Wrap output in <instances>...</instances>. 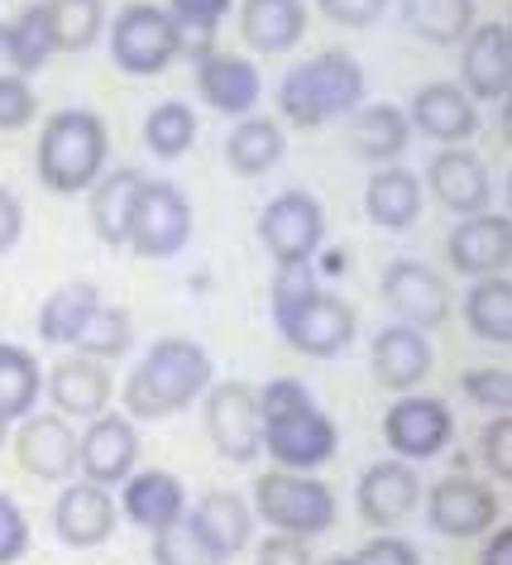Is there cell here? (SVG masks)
I'll list each match as a JSON object with an SVG mask.
<instances>
[{
	"mask_svg": "<svg viewBox=\"0 0 512 565\" xmlns=\"http://www.w3.org/2000/svg\"><path fill=\"white\" fill-rule=\"evenodd\" d=\"M206 388H211L206 350L188 341V335H163L130 370L120 398H125V417L159 422V417H173L182 407H192V398H202Z\"/></svg>",
	"mask_w": 512,
	"mask_h": 565,
	"instance_id": "1",
	"label": "cell"
},
{
	"mask_svg": "<svg viewBox=\"0 0 512 565\" xmlns=\"http://www.w3.org/2000/svg\"><path fill=\"white\" fill-rule=\"evenodd\" d=\"M259 417L264 450L278 460V470H317L335 456V422L311 403L297 379H274L259 388Z\"/></svg>",
	"mask_w": 512,
	"mask_h": 565,
	"instance_id": "2",
	"label": "cell"
},
{
	"mask_svg": "<svg viewBox=\"0 0 512 565\" xmlns=\"http://www.w3.org/2000/svg\"><path fill=\"white\" fill-rule=\"evenodd\" d=\"M106 153L110 135L102 116L58 110V116L44 120V135H39V182L58 196H77L106 173Z\"/></svg>",
	"mask_w": 512,
	"mask_h": 565,
	"instance_id": "3",
	"label": "cell"
},
{
	"mask_svg": "<svg viewBox=\"0 0 512 565\" xmlns=\"http://www.w3.org/2000/svg\"><path fill=\"white\" fill-rule=\"evenodd\" d=\"M360 102H364V67L350 53H317V58L297 63L278 87L282 116L302 125V130L350 116Z\"/></svg>",
	"mask_w": 512,
	"mask_h": 565,
	"instance_id": "4",
	"label": "cell"
},
{
	"mask_svg": "<svg viewBox=\"0 0 512 565\" xmlns=\"http://www.w3.org/2000/svg\"><path fill=\"white\" fill-rule=\"evenodd\" d=\"M254 513L288 536H317L335 527V493L331 484H321L311 475H292V470L259 475L254 479Z\"/></svg>",
	"mask_w": 512,
	"mask_h": 565,
	"instance_id": "5",
	"label": "cell"
},
{
	"mask_svg": "<svg viewBox=\"0 0 512 565\" xmlns=\"http://www.w3.org/2000/svg\"><path fill=\"white\" fill-rule=\"evenodd\" d=\"M178 53H182V30L159 6H125L116 24H110V58L130 77L163 73Z\"/></svg>",
	"mask_w": 512,
	"mask_h": 565,
	"instance_id": "6",
	"label": "cell"
},
{
	"mask_svg": "<svg viewBox=\"0 0 512 565\" xmlns=\"http://www.w3.org/2000/svg\"><path fill=\"white\" fill-rule=\"evenodd\" d=\"M206 436L231 465H249L264 450V417L259 388L245 379H225L206 388Z\"/></svg>",
	"mask_w": 512,
	"mask_h": 565,
	"instance_id": "7",
	"label": "cell"
},
{
	"mask_svg": "<svg viewBox=\"0 0 512 565\" xmlns=\"http://www.w3.org/2000/svg\"><path fill=\"white\" fill-rule=\"evenodd\" d=\"M259 239L274 254V264H311V254L326 239V211L311 192H282L264 206L259 216Z\"/></svg>",
	"mask_w": 512,
	"mask_h": 565,
	"instance_id": "8",
	"label": "cell"
},
{
	"mask_svg": "<svg viewBox=\"0 0 512 565\" xmlns=\"http://www.w3.org/2000/svg\"><path fill=\"white\" fill-rule=\"evenodd\" d=\"M192 239V206L178 182H145L130 225V245L145 259H173Z\"/></svg>",
	"mask_w": 512,
	"mask_h": 565,
	"instance_id": "9",
	"label": "cell"
},
{
	"mask_svg": "<svg viewBox=\"0 0 512 565\" xmlns=\"http://www.w3.org/2000/svg\"><path fill=\"white\" fill-rule=\"evenodd\" d=\"M278 331H282V341L292 350H302V355L331 360L354 341V307L345 298H335V292L317 288L297 312L278 321Z\"/></svg>",
	"mask_w": 512,
	"mask_h": 565,
	"instance_id": "10",
	"label": "cell"
},
{
	"mask_svg": "<svg viewBox=\"0 0 512 565\" xmlns=\"http://www.w3.org/2000/svg\"><path fill=\"white\" fill-rule=\"evenodd\" d=\"M135 460H139V431L125 413H102L87 422V431L77 436V465H82V479L92 484H125L135 475Z\"/></svg>",
	"mask_w": 512,
	"mask_h": 565,
	"instance_id": "11",
	"label": "cell"
},
{
	"mask_svg": "<svg viewBox=\"0 0 512 565\" xmlns=\"http://www.w3.org/2000/svg\"><path fill=\"white\" fill-rule=\"evenodd\" d=\"M383 298L403 327H417V331H431L450 317V288L440 282L436 268H426L417 259H393L383 268Z\"/></svg>",
	"mask_w": 512,
	"mask_h": 565,
	"instance_id": "12",
	"label": "cell"
},
{
	"mask_svg": "<svg viewBox=\"0 0 512 565\" xmlns=\"http://www.w3.org/2000/svg\"><path fill=\"white\" fill-rule=\"evenodd\" d=\"M455 422L450 407L440 398H397L383 417V441H388L403 460H431L450 446Z\"/></svg>",
	"mask_w": 512,
	"mask_h": 565,
	"instance_id": "13",
	"label": "cell"
},
{
	"mask_svg": "<svg viewBox=\"0 0 512 565\" xmlns=\"http://www.w3.org/2000/svg\"><path fill=\"white\" fill-rule=\"evenodd\" d=\"M426 518L440 536H455V542H469V536L489 532L493 518H498V503L493 493L469 475H450L426 493Z\"/></svg>",
	"mask_w": 512,
	"mask_h": 565,
	"instance_id": "14",
	"label": "cell"
},
{
	"mask_svg": "<svg viewBox=\"0 0 512 565\" xmlns=\"http://www.w3.org/2000/svg\"><path fill=\"white\" fill-rule=\"evenodd\" d=\"M116 518H120V508H116V499H110V489L92 484V479L67 484L58 493V503H53V527H58L63 542L77 546V551H92V546L110 542Z\"/></svg>",
	"mask_w": 512,
	"mask_h": 565,
	"instance_id": "15",
	"label": "cell"
},
{
	"mask_svg": "<svg viewBox=\"0 0 512 565\" xmlns=\"http://www.w3.org/2000/svg\"><path fill=\"white\" fill-rule=\"evenodd\" d=\"M450 264L460 268L465 278H489L503 274L512 259V221L493 216V211H479V216H460V225L446 239Z\"/></svg>",
	"mask_w": 512,
	"mask_h": 565,
	"instance_id": "16",
	"label": "cell"
},
{
	"mask_svg": "<svg viewBox=\"0 0 512 565\" xmlns=\"http://www.w3.org/2000/svg\"><path fill=\"white\" fill-rule=\"evenodd\" d=\"M465 96H479V102H503L512 87V30L503 20L479 24V30L465 34Z\"/></svg>",
	"mask_w": 512,
	"mask_h": 565,
	"instance_id": "17",
	"label": "cell"
},
{
	"mask_svg": "<svg viewBox=\"0 0 512 565\" xmlns=\"http://www.w3.org/2000/svg\"><path fill=\"white\" fill-rule=\"evenodd\" d=\"M426 182H431L436 202L450 206L455 216H479V211L493 202L489 168H483L479 153H469L460 145H450V149L436 153L431 168H426Z\"/></svg>",
	"mask_w": 512,
	"mask_h": 565,
	"instance_id": "18",
	"label": "cell"
},
{
	"mask_svg": "<svg viewBox=\"0 0 512 565\" xmlns=\"http://www.w3.org/2000/svg\"><path fill=\"white\" fill-rule=\"evenodd\" d=\"M354 503H360L364 522H374V527H397L407 513H417L422 479L412 475L407 460H378V465H369V470L360 475V493H354Z\"/></svg>",
	"mask_w": 512,
	"mask_h": 565,
	"instance_id": "19",
	"label": "cell"
},
{
	"mask_svg": "<svg viewBox=\"0 0 512 565\" xmlns=\"http://www.w3.org/2000/svg\"><path fill=\"white\" fill-rule=\"evenodd\" d=\"M407 125L422 130L426 139H440V145H465V139L479 135V110L465 96V87H455V82H431V87H422L412 96Z\"/></svg>",
	"mask_w": 512,
	"mask_h": 565,
	"instance_id": "20",
	"label": "cell"
},
{
	"mask_svg": "<svg viewBox=\"0 0 512 565\" xmlns=\"http://www.w3.org/2000/svg\"><path fill=\"white\" fill-rule=\"evenodd\" d=\"M15 456L30 475L58 484V479L77 470V431L67 427V417H58V413H39V417L30 413L15 436Z\"/></svg>",
	"mask_w": 512,
	"mask_h": 565,
	"instance_id": "21",
	"label": "cell"
},
{
	"mask_svg": "<svg viewBox=\"0 0 512 565\" xmlns=\"http://www.w3.org/2000/svg\"><path fill=\"white\" fill-rule=\"evenodd\" d=\"M49 398L58 407V417H77V422H92L110 407V374L102 360L92 355H73V360H58L49 374Z\"/></svg>",
	"mask_w": 512,
	"mask_h": 565,
	"instance_id": "22",
	"label": "cell"
},
{
	"mask_svg": "<svg viewBox=\"0 0 512 565\" xmlns=\"http://www.w3.org/2000/svg\"><path fill=\"white\" fill-rule=\"evenodd\" d=\"M188 518H192L196 536H202V542L211 546V556H216L221 565L235 561L239 551L249 546V536H254V513L245 508V499H239V493H231V489L202 493Z\"/></svg>",
	"mask_w": 512,
	"mask_h": 565,
	"instance_id": "23",
	"label": "cell"
},
{
	"mask_svg": "<svg viewBox=\"0 0 512 565\" xmlns=\"http://www.w3.org/2000/svg\"><path fill=\"white\" fill-rule=\"evenodd\" d=\"M196 92L211 110L221 116H249L264 96L259 67L249 58H231V53H206L202 67H196Z\"/></svg>",
	"mask_w": 512,
	"mask_h": 565,
	"instance_id": "24",
	"label": "cell"
},
{
	"mask_svg": "<svg viewBox=\"0 0 512 565\" xmlns=\"http://www.w3.org/2000/svg\"><path fill=\"white\" fill-rule=\"evenodd\" d=\"M431 341L417 331V327H383L374 335V374H378V384L383 388H393V393H407V388H417L426 374H431Z\"/></svg>",
	"mask_w": 512,
	"mask_h": 565,
	"instance_id": "25",
	"label": "cell"
},
{
	"mask_svg": "<svg viewBox=\"0 0 512 565\" xmlns=\"http://www.w3.org/2000/svg\"><path fill=\"white\" fill-rule=\"evenodd\" d=\"M145 182L149 178L135 173V168H116V173H102L92 182V225L110 249L130 245V225H135V206Z\"/></svg>",
	"mask_w": 512,
	"mask_h": 565,
	"instance_id": "26",
	"label": "cell"
},
{
	"mask_svg": "<svg viewBox=\"0 0 512 565\" xmlns=\"http://www.w3.org/2000/svg\"><path fill=\"white\" fill-rule=\"evenodd\" d=\"M239 34L259 53H288L307 34V6L302 0H245L239 6Z\"/></svg>",
	"mask_w": 512,
	"mask_h": 565,
	"instance_id": "27",
	"label": "cell"
},
{
	"mask_svg": "<svg viewBox=\"0 0 512 565\" xmlns=\"http://www.w3.org/2000/svg\"><path fill=\"white\" fill-rule=\"evenodd\" d=\"M120 513L130 518V522H139L145 532H159V527H168L173 518L188 513V489H182L168 470L130 475V479H125Z\"/></svg>",
	"mask_w": 512,
	"mask_h": 565,
	"instance_id": "28",
	"label": "cell"
},
{
	"mask_svg": "<svg viewBox=\"0 0 512 565\" xmlns=\"http://www.w3.org/2000/svg\"><path fill=\"white\" fill-rule=\"evenodd\" d=\"M364 211L383 231H407L422 216V182L407 168H374L364 188Z\"/></svg>",
	"mask_w": 512,
	"mask_h": 565,
	"instance_id": "29",
	"label": "cell"
},
{
	"mask_svg": "<svg viewBox=\"0 0 512 565\" xmlns=\"http://www.w3.org/2000/svg\"><path fill=\"white\" fill-rule=\"evenodd\" d=\"M282 149H288V135H282L278 120H264V116H245L225 139V159L239 178H264L268 168H278Z\"/></svg>",
	"mask_w": 512,
	"mask_h": 565,
	"instance_id": "30",
	"label": "cell"
},
{
	"mask_svg": "<svg viewBox=\"0 0 512 565\" xmlns=\"http://www.w3.org/2000/svg\"><path fill=\"white\" fill-rule=\"evenodd\" d=\"M407 139H412V125H407V110L397 106H364L350 120V145L369 163H393L407 149Z\"/></svg>",
	"mask_w": 512,
	"mask_h": 565,
	"instance_id": "31",
	"label": "cell"
},
{
	"mask_svg": "<svg viewBox=\"0 0 512 565\" xmlns=\"http://www.w3.org/2000/svg\"><path fill=\"white\" fill-rule=\"evenodd\" d=\"M96 302H102V292H96V282H63V288H53L44 307H39V335H44L49 345H73L77 331L87 327V317L96 312Z\"/></svg>",
	"mask_w": 512,
	"mask_h": 565,
	"instance_id": "32",
	"label": "cell"
},
{
	"mask_svg": "<svg viewBox=\"0 0 512 565\" xmlns=\"http://www.w3.org/2000/svg\"><path fill=\"white\" fill-rule=\"evenodd\" d=\"M465 327L489 345L512 341V282L503 274H489L465 292Z\"/></svg>",
	"mask_w": 512,
	"mask_h": 565,
	"instance_id": "33",
	"label": "cell"
},
{
	"mask_svg": "<svg viewBox=\"0 0 512 565\" xmlns=\"http://www.w3.org/2000/svg\"><path fill=\"white\" fill-rule=\"evenodd\" d=\"M39 388H44V374H39V360L30 350L0 345V417L24 422L39 403Z\"/></svg>",
	"mask_w": 512,
	"mask_h": 565,
	"instance_id": "34",
	"label": "cell"
},
{
	"mask_svg": "<svg viewBox=\"0 0 512 565\" xmlns=\"http://www.w3.org/2000/svg\"><path fill=\"white\" fill-rule=\"evenodd\" d=\"M44 20L53 34V49L82 53L92 49L106 30V6L102 0H44Z\"/></svg>",
	"mask_w": 512,
	"mask_h": 565,
	"instance_id": "35",
	"label": "cell"
},
{
	"mask_svg": "<svg viewBox=\"0 0 512 565\" xmlns=\"http://www.w3.org/2000/svg\"><path fill=\"white\" fill-rule=\"evenodd\" d=\"M407 30L431 44H460L474 30V0H403Z\"/></svg>",
	"mask_w": 512,
	"mask_h": 565,
	"instance_id": "36",
	"label": "cell"
},
{
	"mask_svg": "<svg viewBox=\"0 0 512 565\" xmlns=\"http://www.w3.org/2000/svg\"><path fill=\"white\" fill-rule=\"evenodd\" d=\"M135 341V321L125 307H106L96 302V312L87 317V327L77 331V355H92V360H120Z\"/></svg>",
	"mask_w": 512,
	"mask_h": 565,
	"instance_id": "37",
	"label": "cell"
},
{
	"mask_svg": "<svg viewBox=\"0 0 512 565\" xmlns=\"http://www.w3.org/2000/svg\"><path fill=\"white\" fill-rule=\"evenodd\" d=\"M145 145L159 153V159H182V153L196 145V116L182 102L153 106L145 120Z\"/></svg>",
	"mask_w": 512,
	"mask_h": 565,
	"instance_id": "38",
	"label": "cell"
},
{
	"mask_svg": "<svg viewBox=\"0 0 512 565\" xmlns=\"http://www.w3.org/2000/svg\"><path fill=\"white\" fill-rule=\"evenodd\" d=\"M153 565H221V561L211 556V546L196 536L192 518L182 513L153 532Z\"/></svg>",
	"mask_w": 512,
	"mask_h": 565,
	"instance_id": "39",
	"label": "cell"
},
{
	"mask_svg": "<svg viewBox=\"0 0 512 565\" xmlns=\"http://www.w3.org/2000/svg\"><path fill=\"white\" fill-rule=\"evenodd\" d=\"M6 30H10V44H15V58H20V67H24V77L39 73V67L53 58V34H49L44 6L20 10V20L6 24Z\"/></svg>",
	"mask_w": 512,
	"mask_h": 565,
	"instance_id": "40",
	"label": "cell"
},
{
	"mask_svg": "<svg viewBox=\"0 0 512 565\" xmlns=\"http://www.w3.org/2000/svg\"><path fill=\"white\" fill-rule=\"evenodd\" d=\"M173 6V20L182 30V44H196V58H206V34L221 24V15L231 10V0H168Z\"/></svg>",
	"mask_w": 512,
	"mask_h": 565,
	"instance_id": "41",
	"label": "cell"
},
{
	"mask_svg": "<svg viewBox=\"0 0 512 565\" xmlns=\"http://www.w3.org/2000/svg\"><path fill=\"white\" fill-rule=\"evenodd\" d=\"M311 292H317V274H311V264H282L278 278H274V321L297 312Z\"/></svg>",
	"mask_w": 512,
	"mask_h": 565,
	"instance_id": "42",
	"label": "cell"
},
{
	"mask_svg": "<svg viewBox=\"0 0 512 565\" xmlns=\"http://www.w3.org/2000/svg\"><path fill=\"white\" fill-rule=\"evenodd\" d=\"M460 388H465V398H474L479 407H498V413H508V403H512V379L508 370H469L460 379Z\"/></svg>",
	"mask_w": 512,
	"mask_h": 565,
	"instance_id": "43",
	"label": "cell"
},
{
	"mask_svg": "<svg viewBox=\"0 0 512 565\" xmlns=\"http://www.w3.org/2000/svg\"><path fill=\"white\" fill-rule=\"evenodd\" d=\"M30 551V522L15 508V499L0 493V565H15Z\"/></svg>",
	"mask_w": 512,
	"mask_h": 565,
	"instance_id": "44",
	"label": "cell"
},
{
	"mask_svg": "<svg viewBox=\"0 0 512 565\" xmlns=\"http://www.w3.org/2000/svg\"><path fill=\"white\" fill-rule=\"evenodd\" d=\"M483 460H489V470L503 479H512V417L498 413L489 427H483Z\"/></svg>",
	"mask_w": 512,
	"mask_h": 565,
	"instance_id": "45",
	"label": "cell"
},
{
	"mask_svg": "<svg viewBox=\"0 0 512 565\" xmlns=\"http://www.w3.org/2000/svg\"><path fill=\"white\" fill-rule=\"evenodd\" d=\"M34 120V92L30 82L15 77V82H0V130H24Z\"/></svg>",
	"mask_w": 512,
	"mask_h": 565,
	"instance_id": "46",
	"label": "cell"
},
{
	"mask_svg": "<svg viewBox=\"0 0 512 565\" xmlns=\"http://www.w3.org/2000/svg\"><path fill=\"white\" fill-rule=\"evenodd\" d=\"M350 561L354 565H422L417 546L403 542V536H374V542H364Z\"/></svg>",
	"mask_w": 512,
	"mask_h": 565,
	"instance_id": "47",
	"label": "cell"
},
{
	"mask_svg": "<svg viewBox=\"0 0 512 565\" xmlns=\"http://www.w3.org/2000/svg\"><path fill=\"white\" fill-rule=\"evenodd\" d=\"M254 565H311V551H307V536H268V542L259 546V556H254Z\"/></svg>",
	"mask_w": 512,
	"mask_h": 565,
	"instance_id": "48",
	"label": "cell"
},
{
	"mask_svg": "<svg viewBox=\"0 0 512 565\" xmlns=\"http://www.w3.org/2000/svg\"><path fill=\"white\" fill-rule=\"evenodd\" d=\"M383 6H388V0H321L326 15H331L335 24H345V30H364V24H374L383 15Z\"/></svg>",
	"mask_w": 512,
	"mask_h": 565,
	"instance_id": "49",
	"label": "cell"
},
{
	"mask_svg": "<svg viewBox=\"0 0 512 565\" xmlns=\"http://www.w3.org/2000/svg\"><path fill=\"white\" fill-rule=\"evenodd\" d=\"M24 235V206L10 188H0V254H10Z\"/></svg>",
	"mask_w": 512,
	"mask_h": 565,
	"instance_id": "50",
	"label": "cell"
},
{
	"mask_svg": "<svg viewBox=\"0 0 512 565\" xmlns=\"http://www.w3.org/2000/svg\"><path fill=\"white\" fill-rule=\"evenodd\" d=\"M479 565H512V527H498L483 546V561Z\"/></svg>",
	"mask_w": 512,
	"mask_h": 565,
	"instance_id": "51",
	"label": "cell"
},
{
	"mask_svg": "<svg viewBox=\"0 0 512 565\" xmlns=\"http://www.w3.org/2000/svg\"><path fill=\"white\" fill-rule=\"evenodd\" d=\"M15 77H24V67L15 58V44H10V30L0 24V82H15ZM24 82H30V77H24Z\"/></svg>",
	"mask_w": 512,
	"mask_h": 565,
	"instance_id": "52",
	"label": "cell"
},
{
	"mask_svg": "<svg viewBox=\"0 0 512 565\" xmlns=\"http://www.w3.org/2000/svg\"><path fill=\"white\" fill-rule=\"evenodd\" d=\"M6 436H10V422H6V417H0V446H6Z\"/></svg>",
	"mask_w": 512,
	"mask_h": 565,
	"instance_id": "53",
	"label": "cell"
},
{
	"mask_svg": "<svg viewBox=\"0 0 512 565\" xmlns=\"http://www.w3.org/2000/svg\"><path fill=\"white\" fill-rule=\"evenodd\" d=\"M326 565H354V561H326Z\"/></svg>",
	"mask_w": 512,
	"mask_h": 565,
	"instance_id": "54",
	"label": "cell"
}]
</instances>
